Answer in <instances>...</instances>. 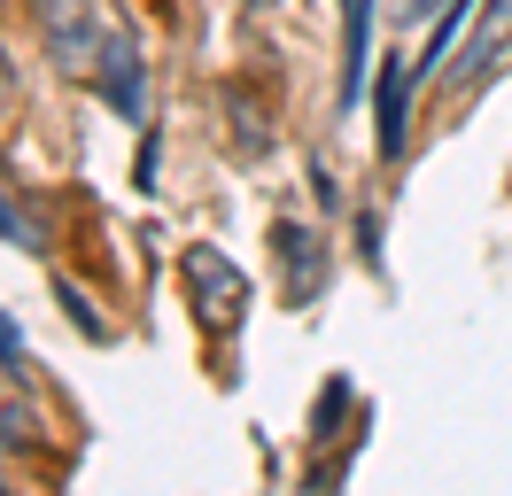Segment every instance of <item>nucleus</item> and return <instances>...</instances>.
I'll return each mask as SVG.
<instances>
[{
	"mask_svg": "<svg viewBox=\"0 0 512 496\" xmlns=\"http://www.w3.org/2000/svg\"><path fill=\"white\" fill-rule=\"evenodd\" d=\"M179 279H187V303H194V326L210 341H225L241 318H249V272L225 256V248L194 241L187 256H179Z\"/></svg>",
	"mask_w": 512,
	"mask_h": 496,
	"instance_id": "2",
	"label": "nucleus"
},
{
	"mask_svg": "<svg viewBox=\"0 0 512 496\" xmlns=\"http://www.w3.org/2000/svg\"><path fill=\"white\" fill-rule=\"evenodd\" d=\"M101 101H109L125 124L148 117V62H140V47H132V31L117 39V55H109V70H101Z\"/></svg>",
	"mask_w": 512,
	"mask_h": 496,
	"instance_id": "5",
	"label": "nucleus"
},
{
	"mask_svg": "<svg viewBox=\"0 0 512 496\" xmlns=\"http://www.w3.org/2000/svg\"><path fill=\"white\" fill-rule=\"evenodd\" d=\"M16 101H24V93H16V62H8V47H0V132H8V117H16Z\"/></svg>",
	"mask_w": 512,
	"mask_h": 496,
	"instance_id": "11",
	"label": "nucleus"
},
{
	"mask_svg": "<svg viewBox=\"0 0 512 496\" xmlns=\"http://www.w3.org/2000/svg\"><path fill=\"white\" fill-rule=\"evenodd\" d=\"M435 8H443V0H388V24H427V16H435Z\"/></svg>",
	"mask_w": 512,
	"mask_h": 496,
	"instance_id": "10",
	"label": "nucleus"
},
{
	"mask_svg": "<svg viewBox=\"0 0 512 496\" xmlns=\"http://www.w3.org/2000/svg\"><path fill=\"white\" fill-rule=\"evenodd\" d=\"M365 31H373V0H342V101H357L365 86Z\"/></svg>",
	"mask_w": 512,
	"mask_h": 496,
	"instance_id": "7",
	"label": "nucleus"
},
{
	"mask_svg": "<svg viewBox=\"0 0 512 496\" xmlns=\"http://www.w3.org/2000/svg\"><path fill=\"white\" fill-rule=\"evenodd\" d=\"M0 357H8V365L24 357V334H16V318H8V310H0Z\"/></svg>",
	"mask_w": 512,
	"mask_h": 496,
	"instance_id": "12",
	"label": "nucleus"
},
{
	"mask_svg": "<svg viewBox=\"0 0 512 496\" xmlns=\"http://www.w3.org/2000/svg\"><path fill=\"white\" fill-rule=\"evenodd\" d=\"M32 24L47 39L55 70L78 78V86H101V70L117 55V39H125V31L101 16V0H32Z\"/></svg>",
	"mask_w": 512,
	"mask_h": 496,
	"instance_id": "1",
	"label": "nucleus"
},
{
	"mask_svg": "<svg viewBox=\"0 0 512 496\" xmlns=\"http://www.w3.org/2000/svg\"><path fill=\"white\" fill-rule=\"evenodd\" d=\"M225 117H233V148L241 155L272 148V124H264V109H249V93H225Z\"/></svg>",
	"mask_w": 512,
	"mask_h": 496,
	"instance_id": "8",
	"label": "nucleus"
},
{
	"mask_svg": "<svg viewBox=\"0 0 512 496\" xmlns=\"http://www.w3.org/2000/svg\"><path fill=\"white\" fill-rule=\"evenodd\" d=\"M412 62H388L381 70V93H373V148L381 155H404V101H412Z\"/></svg>",
	"mask_w": 512,
	"mask_h": 496,
	"instance_id": "6",
	"label": "nucleus"
},
{
	"mask_svg": "<svg viewBox=\"0 0 512 496\" xmlns=\"http://www.w3.org/2000/svg\"><path fill=\"white\" fill-rule=\"evenodd\" d=\"M256 8H264V0H256Z\"/></svg>",
	"mask_w": 512,
	"mask_h": 496,
	"instance_id": "13",
	"label": "nucleus"
},
{
	"mask_svg": "<svg viewBox=\"0 0 512 496\" xmlns=\"http://www.w3.org/2000/svg\"><path fill=\"white\" fill-rule=\"evenodd\" d=\"M272 248H280V279H288V303H311V295L326 287V241L311 233V225L280 217V225H272Z\"/></svg>",
	"mask_w": 512,
	"mask_h": 496,
	"instance_id": "3",
	"label": "nucleus"
},
{
	"mask_svg": "<svg viewBox=\"0 0 512 496\" xmlns=\"http://www.w3.org/2000/svg\"><path fill=\"white\" fill-rule=\"evenodd\" d=\"M512 55V0H481V24H474V47L458 55V86H489L497 62Z\"/></svg>",
	"mask_w": 512,
	"mask_h": 496,
	"instance_id": "4",
	"label": "nucleus"
},
{
	"mask_svg": "<svg viewBox=\"0 0 512 496\" xmlns=\"http://www.w3.org/2000/svg\"><path fill=\"white\" fill-rule=\"evenodd\" d=\"M0 241H16V248H47V225H39L8 186H0Z\"/></svg>",
	"mask_w": 512,
	"mask_h": 496,
	"instance_id": "9",
	"label": "nucleus"
}]
</instances>
